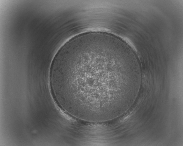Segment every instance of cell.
<instances>
[{
    "label": "cell",
    "mask_w": 183,
    "mask_h": 146,
    "mask_svg": "<svg viewBox=\"0 0 183 146\" xmlns=\"http://www.w3.org/2000/svg\"><path fill=\"white\" fill-rule=\"evenodd\" d=\"M118 47L100 38L71 44L55 56L50 75L57 98L71 115L91 122L117 114L121 81L128 74Z\"/></svg>",
    "instance_id": "6da1fadb"
}]
</instances>
